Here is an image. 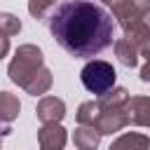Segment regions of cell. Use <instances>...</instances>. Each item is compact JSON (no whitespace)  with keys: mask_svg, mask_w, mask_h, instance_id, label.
<instances>
[{"mask_svg":"<svg viewBox=\"0 0 150 150\" xmlns=\"http://www.w3.org/2000/svg\"><path fill=\"white\" fill-rule=\"evenodd\" d=\"M49 30L70 56L89 59L112 45L115 21L91 0H66L49 16Z\"/></svg>","mask_w":150,"mask_h":150,"instance_id":"1","label":"cell"},{"mask_svg":"<svg viewBox=\"0 0 150 150\" xmlns=\"http://www.w3.org/2000/svg\"><path fill=\"white\" fill-rule=\"evenodd\" d=\"M80 80L84 84L87 91L91 94H105L112 84H115V68L105 61H89L82 73H80Z\"/></svg>","mask_w":150,"mask_h":150,"instance_id":"2","label":"cell"}]
</instances>
